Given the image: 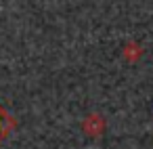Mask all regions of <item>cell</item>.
Returning <instances> with one entry per match:
<instances>
[{
  "label": "cell",
  "mask_w": 153,
  "mask_h": 149,
  "mask_svg": "<svg viewBox=\"0 0 153 149\" xmlns=\"http://www.w3.org/2000/svg\"><path fill=\"white\" fill-rule=\"evenodd\" d=\"M15 126H17V122H15V118L0 105V145L4 143V139L15 130Z\"/></svg>",
  "instance_id": "1"
},
{
  "label": "cell",
  "mask_w": 153,
  "mask_h": 149,
  "mask_svg": "<svg viewBox=\"0 0 153 149\" xmlns=\"http://www.w3.org/2000/svg\"><path fill=\"white\" fill-rule=\"evenodd\" d=\"M103 128H105V122H103L101 115H97V113H92V115H88V118L84 120V132L90 134V136H101Z\"/></svg>",
  "instance_id": "2"
}]
</instances>
